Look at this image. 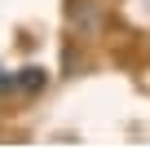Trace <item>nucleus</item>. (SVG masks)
Instances as JSON below:
<instances>
[{"mask_svg": "<svg viewBox=\"0 0 150 150\" xmlns=\"http://www.w3.org/2000/svg\"><path fill=\"white\" fill-rule=\"evenodd\" d=\"M9 88H18V71H5V66H0V93H9Z\"/></svg>", "mask_w": 150, "mask_h": 150, "instance_id": "f03ea898", "label": "nucleus"}, {"mask_svg": "<svg viewBox=\"0 0 150 150\" xmlns=\"http://www.w3.org/2000/svg\"><path fill=\"white\" fill-rule=\"evenodd\" d=\"M44 84H49L44 66H22V71H18V88H22V93H40Z\"/></svg>", "mask_w": 150, "mask_h": 150, "instance_id": "f257e3e1", "label": "nucleus"}]
</instances>
